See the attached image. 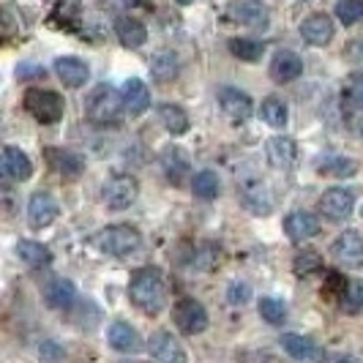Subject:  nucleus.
I'll use <instances>...</instances> for the list:
<instances>
[{
	"instance_id": "nucleus-37",
	"label": "nucleus",
	"mask_w": 363,
	"mask_h": 363,
	"mask_svg": "<svg viewBox=\"0 0 363 363\" xmlns=\"http://www.w3.org/2000/svg\"><path fill=\"white\" fill-rule=\"evenodd\" d=\"M345 96L350 99V101H352V104H358V107H363V72L350 74V77H347Z\"/></svg>"
},
{
	"instance_id": "nucleus-6",
	"label": "nucleus",
	"mask_w": 363,
	"mask_h": 363,
	"mask_svg": "<svg viewBox=\"0 0 363 363\" xmlns=\"http://www.w3.org/2000/svg\"><path fill=\"white\" fill-rule=\"evenodd\" d=\"M172 320H175V325L181 328L183 333L197 336V333H202L208 328V311H205V306H202L200 301L183 298V301L175 303V309H172Z\"/></svg>"
},
{
	"instance_id": "nucleus-38",
	"label": "nucleus",
	"mask_w": 363,
	"mask_h": 363,
	"mask_svg": "<svg viewBox=\"0 0 363 363\" xmlns=\"http://www.w3.org/2000/svg\"><path fill=\"white\" fill-rule=\"evenodd\" d=\"M249 298H252V290H249V284H246V281H233V284L227 287V301H230V303H235V306L249 303Z\"/></svg>"
},
{
	"instance_id": "nucleus-30",
	"label": "nucleus",
	"mask_w": 363,
	"mask_h": 363,
	"mask_svg": "<svg viewBox=\"0 0 363 363\" xmlns=\"http://www.w3.org/2000/svg\"><path fill=\"white\" fill-rule=\"evenodd\" d=\"M218 189H221V183H218V175L213 169H200V172L191 178V191H194L200 200H216Z\"/></svg>"
},
{
	"instance_id": "nucleus-12",
	"label": "nucleus",
	"mask_w": 363,
	"mask_h": 363,
	"mask_svg": "<svg viewBox=\"0 0 363 363\" xmlns=\"http://www.w3.org/2000/svg\"><path fill=\"white\" fill-rule=\"evenodd\" d=\"M281 347L298 363H323V358H325V352L317 347V342L309 336H301V333H284Z\"/></svg>"
},
{
	"instance_id": "nucleus-15",
	"label": "nucleus",
	"mask_w": 363,
	"mask_h": 363,
	"mask_svg": "<svg viewBox=\"0 0 363 363\" xmlns=\"http://www.w3.org/2000/svg\"><path fill=\"white\" fill-rule=\"evenodd\" d=\"M333 19L323 14V11H314L309 17L303 19V25H301V36L303 41H309L311 47H325L328 41L333 38Z\"/></svg>"
},
{
	"instance_id": "nucleus-17",
	"label": "nucleus",
	"mask_w": 363,
	"mask_h": 363,
	"mask_svg": "<svg viewBox=\"0 0 363 363\" xmlns=\"http://www.w3.org/2000/svg\"><path fill=\"white\" fill-rule=\"evenodd\" d=\"M218 107L224 109V115L233 118V121H246L252 115L255 104H252V99L246 93L238 91V88H221L218 91Z\"/></svg>"
},
{
	"instance_id": "nucleus-39",
	"label": "nucleus",
	"mask_w": 363,
	"mask_h": 363,
	"mask_svg": "<svg viewBox=\"0 0 363 363\" xmlns=\"http://www.w3.org/2000/svg\"><path fill=\"white\" fill-rule=\"evenodd\" d=\"M345 287H347V279H342L339 273H328V284H325V295H333L336 301L345 295Z\"/></svg>"
},
{
	"instance_id": "nucleus-27",
	"label": "nucleus",
	"mask_w": 363,
	"mask_h": 363,
	"mask_svg": "<svg viewBox=\"0 0 363 363\" xmlns=\"http://www.w3.org/2000/svg\"><path fill=\"white\" fill-rule=\"evenodd\" d=\"M181 72V60L172 50H159V52L150 57V74L159 79V82H169L175 79Z\"/></svg>"
},
{
	"instance_id": "nucleus-43",
	"label": "nucleus",
	"mask_w": 363,
	"mask_h": 363,
	"mask_svg": "<svg viewBox=\"0 0 363 363\" xmlns=\"http://www.w3.org/2000/svg\"><path fill=\"white\" fill-rule=\"evenodd\" d=\"M121 6H140V3H145V0H118Z\"/></svg>"
},
{
	"instance_id": "nucleus-45",
	"label": "nucleus",
	"mask_w": 363,
	"mask_h": 363,
	"mask_svg": "<svg viewBox=\"0 0 363 363\" xmlns=\"http://www.w3.org/2000/svg\"><path fill=\"white\" fill-rule=\"evenodd\" d=\"M358 128H361V134H363V118H361V123H358Z\"/></svg>"
},
{
	"instance_id": "nucleus-18",
	"label": "nucleus",
	"mask_w": 363,
	"mask_h": 363,
	"mask_svg": "<svg viewBox=\"0 0 363 363\" xmlns=\"http://www.w3.org/2000/svg\"><path fill=\"white\" fill-rule=\"evenodd\" d=\"M121 99H123V107H126L128 115H143L147 107H150V91L143 79L131 77L123 82V91H121Z\"/></svg>"
},
{
	"instance_id": "nucleus-7",
	"label": "nucleus",
	"mask_w": 363,
	"mask_h": 363,
	"mask_svg": "<svg viewBox=\"0 0 363 363\" xmlns=\"http://www.w3.org/2000/svg\"><path fill=\"white\" fill-rule=\"evenodd\" d=\"M227 14L233 22L249 28V30H265L268 28V9L259 0H235L227 6Z\"/></svg>"
},
{
	"instance_id": "nucleus-22",
	"label": "nucleus",
	"mask_w": 363,
	"mask_h": 363,
	"mask_svg": "<svg viewBox=\"0 0 363 363\" xmlns=\"http://www.w3.org/2000/svg\"><path fill=\"white\" fill-rule=\"evenodd\" d=\"M265 153H268L271 167H276V169H290L298 159V147L290 137H271L265 143Z\"/></svg>"
},
{
	"instance_id": "nucleus-8",
	"label": "nucleus",
	"mask_w": 363,
	"mask_h": 363,
	"mask_svg": "<svg viewBox=\"0 0 363 363\" xmlns=\"http://www.w3.org/2000/svg\"><path fill=\"white\" fill-rule=\"evenodd\" d=\"M333 259H339L345 268H363V235L355 230H345L330 246Z\"/></svg>"
},
{
	"instance_id": "nucleus-19",
	"label": "nucleus",
	"mask_w": 363,
	"mask_h": 363,
	"mask_svg": "<svg viewBox=\"0 0 363 363\" xmlns=\"http://www.w3.org/2000/svg\"><path fill=\"white\" fill-rule=\"evenodd\" d=\"M284 233L292 240H306L320 233V218L309 213V211H292L290 216L284 218Z\"/></svg>"
},
{
	"instance_id": "nucleus-2",
	"label": "nucleus",
	"mask_w": 363,
	"mask_h": 363,
	"mask_svg": "<svg viewBox=\"0 0 363 363\" xmlns=\"http://www.w3.org/2000/svg\"><path fill=\"white\" fill-rule=\"evenodd\" d=\"M85 112L96 126H112L121 121L123 115V99L121 91H115L112 85H99L93 88L88 101H85Z\"/></svg>"
},
{
	"instance_id": "nucleus-29",
	"label": "nucleus",
	"mask_w": 363,
	"mask_h": 363,
	"mask_svg": "<svg viewBox=\"0 0 363 363\" xmlns=\"http://www.w3.org/2000/svg\"><path fill=\"white\" fill-rule=\"evenodd\" d=\"M262 118H265V123L273 128H284L287 126V121H290V109H287V101L284 99H279V96H268L265 101H262Z\"/></svg>"
},
{
	"instance_id": "nucleus-4",
	"label": "nucleus",
	"mask_w": 363,
	"mask_h": 363,
	"mask_svg": "<svg viewBox=\"0 0 363 363\" xmlns=\"http://www.w3.org/2000/svg\"><path fill=\"white\" fill-rule=\"evenodd\" d=\"M63 107H66L63 96H60V93H55V91L30 88V91L25 93V109L36 118L38 123H44V126L57 123V121L63 118Z\"/></svg>"
},
{
	"instance_id": "nucleus-23",
	"label": "nucleus",
	"mask_w": 363,
	"mask_h": 363,
	"mask_svg": "<svg viewBox=\"0 0 363 363\" xmlns=\"http://www.w3.org/2000/svg\"><path fill=\"white\" fill-rule=\"evenodd\" d=\"M77 301V287L69 279H52L47 287H44V303L50 309H69Z\"/></svg>"
},
{
	"instance_id": "nucleus-24",
	"label": "nucleus",
	"mask_w": 363,
	"mask_h": 363,
	"mask_svg": "<svg viewBox=\"0 0 363 363\" xmlns=\"http://www.w3.org/2000/svg\"><path fill=\"white\" fill-rule=\"evenodd\" d=\"M115 36H118V41H121L123 47H128V50H137V47H143V44H145L147 30H145V25H143L140 19L118 17V19H115Z\"/></svg>"
},
{
	"instance_id": "nucleus-26",
	"label": "nucleus",
	"mask_w": 363,
	"mask_h": 363,
	"mask_svg": "<svg viewBox=\"0 0 363 363\" xmlns=\"http://www.w3.org/2000/svg\"><path fill=\"white\" fill-rule=\"evenodd\" d=\"M17 257L28 268H47L52 262V252L44 243H38V240H19Z\"/></svg>"
},
{
	"instance_id": "nucleus-28",
	"label": "nucleus",
	"mask_w": 363,
	"mask_h": 363,
	"mask_svg": "<svg viewBox=\"0 0 363 363\" xmlns=\"http://www.w3.org/2000/svg\"><path fill=\"white\" fill-rule=\"evenodd\" d=\"M159 121L164 123V128L169 131V134H175V137H181L189 131V115H186V109L178 107V104H167L164 101L162 107H159Z\"/></svg>"
},
{
	"instance_id": "nucleus-11",
	"label": "nucleus",
	"mask_w": 363,
	"mask_h": 363,
	"mask_svg": "<svg viewBox=\"0 0 363 363\" xmlns=\"http://www.w3.org/2000/svg\"><path fill=\"white\" fill-rule=\"evenodd\" d=\"M44 162L52 172L63 175V178H77L85 169V159L66 147H44Z\"/></svg>"
},
{
	"instance_id": "nucleus-10",
	"label": "nucleus",
	"mask_w": 363,
	"mask_h": 363,
	"mask_svg": "<svg viewBox=\"0 0 363 363\" xmlns=\"http://www.w3.org/2000/svg\"><path fill=\"white\" fill-rule=\"evenodd\" d=\"M147 352L156 358L159 363H186V350L183 345L169 333V330H156L147 339Z\"/></svg>"
},
{
	"instance_id": "nucleus-14",
	"label": "nucleus",
	"mask_w": 363,
	"mask_h": 363,
	"mask_svg": "<svg viewBox=\"0 0 363 363\" xmlns=\"http://www.w3.org/2000/svg\"><path fill=\"white\" fill-rule=\"evenodd\" d=\"M55 74H57V79H60L66 88H79V85H85V82L91 79L88 63H85L82 57H72V55L55 60Z\"/></svg>"
},
{
	"instance_id": "nucleus-40",
	"label": "nucleus",
	"mask_w": 363,
	"mask_h": 363,
	"mask_svg": "<svg viewBox=\"0 0 363 363\" xmlns=\"http://www.w3.org/2000/svg\"><path fill=\"white\" fill-rule=\"evenodd\" d=\"M17 77L19 79H36V77H44V69H41V66H33V63H19Z\"/></svg>"
},
{
	"instance_id": "nucleus-25",
	"label": "nucleus",
	"mask_w": 363,
	"mask_h": 363,
	"mask_svg": "<svg viewBox=\"0 0 363 363\" xmlns=\"http://www.w3.org/2000/svg\"><path fill=\"white\" fill-rule=\"evenodd\" d=\"M162 169H164V178L175 186H181L186 178H189V162L183 156L181 147H167L162 153Z\"/></svg>"
},
{
	"instance_id": "nucleus-46",
	"label": "nucleus",
	"mask_w": 363,
	"mask_h": 363,
	"mask_svg": "<svg viewBox=\"0 0 363 363\" xmlns=\"http://www.w3.org/2000/svg\"><path fill=\"white\" fill-rule=\"evenodd\" d=\"M126 363H145V361H126Z\"/></svg>"
},
{
	"instance_id": "nucleus-33",
	"label": "nucleus",
	"mask_w": 363,
	"mask_h": 363,
	"mask_svg": "<svg viewBox=\"0 0 363 363\" xmlns=\"http://www.w3.org/2000/svg\"><path fill=\"white\" fill-rule=\"evenodd\" d=\"M257 309H259V317L265 323H271V325H281L287 320V306L281 301H276V298H259Z\"/></svg>"
},
{
	"instance_id": "nucleus-41",
	"label": "nucleus",
	"mask_w": 363,
	"mask_h": 363,
	"mask_svg": "<svg viewBox=\"0 0 363 363\" xmlns=\"http://www.w3.org/2000/svg\"><path fill=\"white\" fill-rule=\"evenodd\" d=\"M323 363H363V361L352 358V355H339V352H333V355H325Z\"/></svg>"
},
{
	"instance_id": "nucleus-16",
	"label": "nucleus",
	"mask_w": 363,
	"mask_h": 363,
	"mask_svg": "<svg viewBox=\"0 0 363 363\" xmlns=\"http://www.w3.org/2000/svg\"><path fill=\"white\" fill-rule=\"evenodd\" d=\"M303 74V60H301V55L290 52V50H279V52L273 55L271 60V77L276 82H281V85H287L292 79H298Z\"/></svg>"
},
{
	"instance_id": "nucleus-42",
	"label": "nucleus",
	"mask_w": 363,
	"mask_h": 363,
	"mask_svg": "<svg viewBox=\"0 0 363 363\" xmlns=\"http://www.w3.org/2000/svg\"><path fill=\"white\" fill-rule=\"evenodd\" d=\"M41 355H44V358H60V355H63V350H60V347L55 350V345L44 342V345H41Z\"/></svg>"
},
{
	"instance_id": "nucleus-5",
	"label": "nucleus",
	"mask_w": 363,
	"mask_h": 363,
	"mask_svg": "<svg viewBox=\"0 0 363 363\" xmlns=\"http://www.w3.org/2000/svg\"><path fill=\"white\" fill-rule=\"evenodd\" d=\"M137 194H140V183L131 175H112L101 189V200L109 211H126L137 200Z\"/></svg>"
},
{
	"instance_id": "nucleus-13",
	"label": "nucleus",
	"mask_w": 363,
	"mask_h": 363,
	"mask_svg": "<svg viewBox=\"0 0 363 363\" xmlns=\"http://www.w3.org/2000/svg\"><path fill=\"white\" fill-rule=\"evenodd\" d=\"M57 216V202H55L52 194L47 191H36L30 200H28V221L33 230H44L50 227Z\"/></svg>"
},
{
	"instance_id": "nucleus-3",
	"label": "nucleus",
	"mask_w": 363,
	"mask_h": 363,
	"mask_svg": "<svg viewBox=\"0 0 363 363\" xmlns=\"http://www.w3.org/2000/svg\"><path fill=\"white\" fill-rule=\"evenodd\" d=\"M93 246L99 252H104V255L128 257L143 246V238H140V233L134 227H128V224H109L101 233H96Z\"/></svg>"
},
{
	"instance_id": "nucleus-34",
	"label": "nucleus",
	"mask_w": 363,
	"mask_h": 363,
	"mask_svg": "<svg viewBox=\"0 0 363 363\" xmlns=\"http://www.w3.org/2000/svg\"><path fill=\"white\" fill-rule=\"evenodd\" d=\"M320 175H352L355 172V162L350 159H339V156H328L323 162H317Z\"/></svg>"
},
{
	"instance_id": "nucleus-31",
	"label": "nucleus",
	"mask_w": 363,
	"mask_h": 363,
	"mask_svg": "<svg viewBox=\"0 0 363 363\" xmlns=\"http://www.w3.org/2000/svg\"><path fill=\"white\" fill-rule=\"evenodd\" d=\"M230 52L235 55L238 60H246V63H255L265 52V44L257 41V38H233L230 41Z\"/></svg>"
},
{
	"instance_id": "nucleus-32",
	"label": "nucleus",
	"mask_w": 363,
	"mask_h": 363,
	"mask_svg": "<svg viewBox=\"0 0 363 363\" xmlns=\"http://www.w3.org/2000/svg\"><path fill=\"white\" fill-rule=\"evenodd\" d=\"M339 306L345 309V314H361L363 311V281L347 279L345 295L339 298Z\"/></svg>"
},
{
	"instance_id": "nucleus-20",
	"label": "nucleus",
	"mask_w": 363,
	"mask_h": 363,
	"mask_svg": "<svg viewBox=\"0 0 363 363\" xmlns=\"http://www.w3.org/2000/svg\"><path fill=\"white\" fill-rule=\"evenodd\" d=\"M107 342L115 352H134V350H140V333L126 320H115L107 328Z\"/></svg>"
},
{
	"instance_id": "nucleus-36",
	"label": "nucleus",
	"mask_w": 363,
	"mask_h": 363,
	"mask_svg": "<svg viewBox=\"0 0 363 363\" xmlns=\"http://www.w3.org/2000/svg\"><path fill=\"white\" fill-rule=\"evenodd\" d=\"M292 268H295L298 276H306V273L317 271V268H320V255H317V252H311V249H303V252H298V255H295Z\"/></svg>"
},
{
	"instance_id": "nucleus-21",
	"label": "nucleus",
	"mask_w": 363,
	"mask_h": 363,
	"mask_svg": "<svg viewBox=\"0 0 363 363\" xmlns=\"http://www.w3.org/2000/svg\"><path fill=\"white\" fill-rule=\"evenodd\" d=\"M0 167H3V172H6L9 178H14V181H28V178L33 175L30 159L14 145L3 147V153H0Z\"/></svg>"
},
{
	"instance_id": "nucleus-44",
	"label": "nucleus",
	"mask_w": 363,
	"mask_h": 363,
	"mask_svg": "<svg viewBox=\"0 0 363 363\" xmlns=\"http://www.w3.org/2000/svg\"><path fill=\"white\" fill-rule=\"evenodd\" d=\"M178 3H183V6H189V3H194V0H178Z\"/></svg>"
},
{
	"instance_id": "nucleus-1",
	"label": "nucleus",
	"mask_w": 363,
	"mask_h": 363,
	"mask_svg": "<svg viewBox=\"0 0 363 363\" xmlns=\"http://www.w3.org/2000/svg\"><path fill=\"white\" fill-rule=\"evenodd\" d=\"M128 301L145 314H162L167 306V281L159 268H140L128 279Z\"/></svg>"
},
{
	"instance_id": "nucleus-35",
	"label": "nucleus",
	"mask_w": 363,
	"mask_h": 363,
	"mask_svg": "<svg viewBox=\"0 0 363 363\" xmlns=\"http://www.w3.org/2000/svg\"><path fill=\"white\" fill-rule=\"evenodd\" d=\"M336 19H342V25H355L363 19V0H339L336 3Z\"/></svg>"
},
{
	"instance_id": "nucleus-9",
	"label": "nucleus",
	"mask_w": 363,
	"mask_h": 363,
	"mask_svg": "<svg viewBox=\"0 0 363 363\" xmlns=\"http://www.w3.org/2000/svg\"><path fill=\"white\" fill-rule=\"evenodd\" d=\"M355 208V194L350 189H342V186H333L328 189L325 194L320 197V213L330 221H342L352 213Z\"/></svg>"
}]
</instances>
